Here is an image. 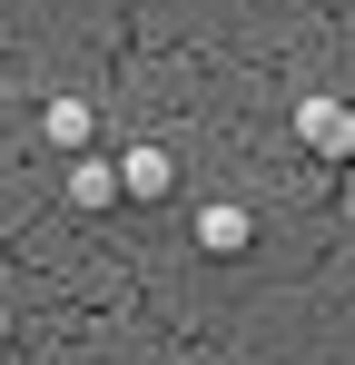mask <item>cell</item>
<instances>
[{
  "mask_svg": "<svg viewBox=\"0 0 355 365\" xmlns=\"http://www.w3.org/2000/svg\"><path fill=\"white\" fill-rule=\"evenodd\" d=\"M69 207H118V158H79L69 168Z\"/></svg>",
  "mask_w": 355,
  "mask_h": 365,
  "instance_id": "5b68a950",
  "label": "cell"
},
{
  "mask_svg": "<svg viewBox=\"0 0 355 365\" xmlns=\"http://www.w3.org/2000/svg\"><path fill=\"white\" fill-rule=\"evenodd\" d=\"M247 237H257V217H247L237 197H217V207H197V247H207V257H247Z\"/></svg>",
  "mask_w": 355,
  "mask_h": 365,
  "instance_id": "7a4b0ae2",
  "label": "cell"
},
{
  "mask_svg": "<svg viewBox=\"0 0 355 365\" xmlns=\"http://www.w3.org/2000/svg\"><path fill=\"white\" fill-rule=\"evenodd\" d=\"M0 346H10V306H0Z\"/></svg>",
  "mask_w": 355,
  "mask_h": 365,
  "instance_id": "8992f818",
  "label": "cell"
},
{
  "mask_svg": "<svg viewBox=\"0 0 355 365\" xmlns=\"http://www.w3.org/2000/svg\"><path fill=\"white\" fill-rule=\"evenodd\" d=\"M40 128H50V148H69V158H89V138H99L89 99H50V109H40Z\"/></svg>",
  "mask_w": 355,
  "mask_h": 365,
  "instance_id": "277c9868",
  "label": "cell"
},
{
  "mask_svg": "<svg viewBox=\"0 0 355 365\" xmlns=\"http://www.w3.org/2000/svg\"><path fill=\"white\" fill-rule=\"evenodd\" d=\"M168 187H178L168 148H128V158H118V197H168Z\"/></svg>",
  "mask_w": 355,
  "mask_h": 365,
  "instance_id": "3957f363",
  "label": "cell"
},
{
  "mask_svg": "<svg viewBox=\"0 0 355 365\" xmlns=\"http://www.w3.org/2000/svg\"><path fill=\"white\" fill-rule=\"evenodd\" d=\"M296 148L346 168V158H355V109H346V99H296Z\"/></svg>",
  "mask_w": 355,
  "mask_h": 365,
  "instance_id": "6da1fadb",
  "label": "cell"
}]
</instances>
